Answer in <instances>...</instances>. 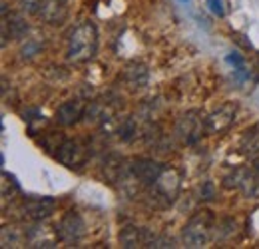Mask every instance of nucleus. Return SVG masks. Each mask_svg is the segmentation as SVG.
I'll return each instance as SVG.
<instances>
[{
    "mask_svg": "<svg viewBox=\"0 0 259 249\" xmlns=\"http://www.w3.org/2000/svg\"><path fill=\"white\" fill-rule=\"evenodd\" d=\"M98 50V32L94 24L82 22L78 24L68 40V58L72 62H88L96 56Z\"/></svg>",
    "mask_w": 259,
    "mask_h": 249,
    "instance_id": "1",
    "label": "nucleus"
},
{
    "mask_svg": "<svg viewBox=\"0 0 259 249\" xmlns=\"http://www.w3.org/2000/svg\"><path fill=\"white\" fill-rule=\"evenodd\" d=\"M213 229V216L209 212H199L188 221L184 229V239L190 247H201L209 241Z\"/></svg>",
    "mask_w": 259,
    "mask_h": 249,
    "instance_id": "2",
    "label": "nucleus"
},
{
    "mask_svg": "<svg viewBox=\"0 0 259 249\" xmlns=\"http://www.w3.org/2000/svg\"><path fill=\"white\" fill-rule=\"evenodd\" d=\"M152 197L156 199V205L160 208L158 201H162V208L171 203L174 197L178 195V189H180V178L174 170H165L163 168L162 176L156 180V184H152Z\"/></svg>",
    "mask_w": 259,
    "mask_h": 249,
    "instance_id": "3",
    "label": "nucleus"
},
{
    "mask_svg": "<svg viewBox=\"0 0 259 249\" xmlns=\"http://www.w3.org/2000/svg\"><path fill=\"white\" fill-rule=\"evenodd\" d=\"M84 229L86 225H84V219L80 218V214L68 212L56 225V237L64 243H78L84 237Z\"/></svg>",
    "mask_w": 259,
    "mask_h": 249,
    "instance_id": "4",
    "label": "nucleus"
},
{
    "mask_svg": "<svg viewBox=\"0 0 259 249\" xmlns=\"http://www.w3.org/2000/svg\"><path fill=\"white\" fill-rule=\"evenodd\" d=\"M36 14L48 24H62L68 16V0H38Z\"/></svg>",
    "mask_w": 259,
    "mask_h": 249,
    "instance_id": "5",
    "label": "nucleus"
},
{
    "mask_svg": "<svg viewBox=\"0 0 259 249\" xmlns=\"http://www.w3.org/2000/svg\"><path fill=\"white\" fill-rule=\"evenodd\" d=\"M58 159L66 168H82L86 161V148L78 140H64L58 146Z\"/></svg>",
    "mask_w": 259,
    "mask_h": 249,
    "instance_id": "6",
    "label": "nucleus"
},
{
    "mask_svg": "<svg viewBox=\"0 0 259 249\" xmlns=\"http://www.w3.org/2000/svg\"><path fill=\"white\" fill-rule=\"evenodd\" d=\"M233 118H235V106L224 104L222 108H218L215 112H211L205 118V132L207 134H222L233 124Z\"/></svg>",
    "mask_w": 259,
    "mask_h": 249,
    "instance_id": "7",
    "label": "nucleus"
},
{
    "mask_svg": "<svg viewBox=\"0 0 259 249\" xmlns=\"http://www.w3.org/2000/svg\"><path fill=\"white\" fill-rule=\"evenodd\" d=\"M162 165L158 161H152V159H136L132 165V176L144 186L156 184V180L162 176Z\"/></svg>",
    "mask_w": 259,
    "mask_h": 249,
    "instance_id": "8",
    "label": "nucleus"
},
{
    "mask_svg": "<svg viewBox=\"0 0 259 249\" xmlns=\"http://www.w3.org/2000/svg\"><path fill=\"white\" fill-rule=\"evenodd\" d=\"M197 112H188L182 116V120L178 122V136L186 142V144H194L201 136V128L205 130V122L201 124L199 118H195Z\"/></svg>",
    "mask_w": 259,
    "mask_h": 249,
    "instance_id": "9",
    "label": "nucleus"
},
{
    "mask_svg": "<svg viewBox=\"0 0 259 249\" xmlns=\"http://www.w3.org/2000/svg\"><path fill=\"white\" fill-rule=\"evenodd\" d=\"M54 208H56V201L52 197H28L22 203L24 214L32 219L48 218L54 212Z\"/></svg>",
    "mask_w": 259,
    "mask_h": 249,
    "instance_id": "10",
    "label": "nucleus"
},
{
    "mask_svg": "<svg viewBox=\"0 0 259 249\" xmlns=\"http://www.w3.org/2000/svg\"><path fill=\"white\" fill-rule=\"evenodd\" d=\"M84 110H86V102H82V100H68V102H64L58 108L56 120H58V124L62 126H72L84 116Z\"/></svg>",
    "mask_w": 259,
    "mask_h": 249,
    "instance_id": "11",
    "label": "nucleus"
},
{
    "mask_svg": "<svg viewBox=\"0 0 259 249\" xmlns=\"http://www.w3.org/2000/svg\"><path fill=\"white\" fill-rule=\"evenodd\" d=\"M124 80L132 90H140L148 84V68L140 62H132L124 70Z\"/></svg>",
    "mask_w": 259,
    "mask_h": 249,
    "instance_id": "12",
    "label": "nucleus"
},
{
    "mask_svg": "<svg viewBox=\"0 0 259 249\" xmlns=\"http://www.w3.org/2000/svg\"><path fill=\"white\" fill-rule=\"evenodd\" d=\"M239 152L247 157L259 156V124L247 128L239 140Z\"/></svg>",
    "mask_w": 259,
    "mask_h": 249,
    "instance_id": "13",
    "label": "nucleus"
},
{
    "mask_svg": "<svg viewBox=\"0 0 259 249\" xmlns=\"http://www.w3.org/2000/svg\"><path fill=\"white\" fill-rule=\"evenodd\" d=\"M144 233V229H138V227H124L122 229V233H120V241H122V245L124 247H138L140 243H144V239L140 237Z\"/></svg>",
    "mask_w": 259,
    "mask_h": 249,
    "instance_id": "14",
    "label": "nucleus"
},
{
    "mask_svg": "<svg viewBox=\"0 0 259 249\" xmlns=\"http://www.w3.org/2000/svg\"><path fill=\"white\" fill-rule=\"evenodd\" d=\"M120 132H122L120 136H122L124 140H132V136H134V132H136V126H134V122H132V120H128L126 124L120 128Z\"/></svg>",
    "mask_w": 259,
    "mask_h": 249,
    "instance_id": "15",
    "label": "nucleus"
},
{
    "mask_svg": "<svg viewBox=\"0 0 259 249\" xmlns=\"http://www.w3.org/2000/svg\"><path fill=\"white\" fill-rule=\"evenodd\" d=\"M199 195H201V199H205V201L213 199V184H211V182H205L203 187H201V191H199Z\"/></svg>",
    "mask_w": 259,
    "mask_h": 249,
    "instance_id": "16",
    "label": "nucleus"
},
{
    "mask_svg": "<svg viewBox=\"0 0 259 249\" xmlns=\"http://www.w3.org/2000/svg\"><path fill=\"white\" fill-rule=\"evenodd\" d=\"M207 6H209V10H211L215 16H224V6H222V0H207Z\"/></svg>",
    "mask_w": 259,
    "mask_h": 249,
    "instance_id": "17",
    "label": "nucleus"
},
{
    "mask_svg": "<svg viewBox=\"0 0 259 249\" xmlns=\"http://www.w3.org/2000/svg\"><path fill=\"white\" fill-rule=\"evenodd\" d=\"M226 60H227V62H229V64H235L237 68H241V58H239V56H235V54H233V56L229 54V56H227Z\"/></svg>",
    "mask_w": 259,
    "mask_h": 249,
    "instance_id": "18",
    "label": "nucleus"
},
{
    "mask_svg": "<svg viewBox=\"0 0 259 249\" xmlns=\"http://www.w3.org/2000/svg\"><path fill=\"white\" fill-rule=\"evenodd\" d=\"M180 2H190V0H180Z\"/></svg>",
    "mask_w": 259,
    "mask_h": 249,
    "instance_id": "19",
    "label": "nucleus"
}]
</instances>
